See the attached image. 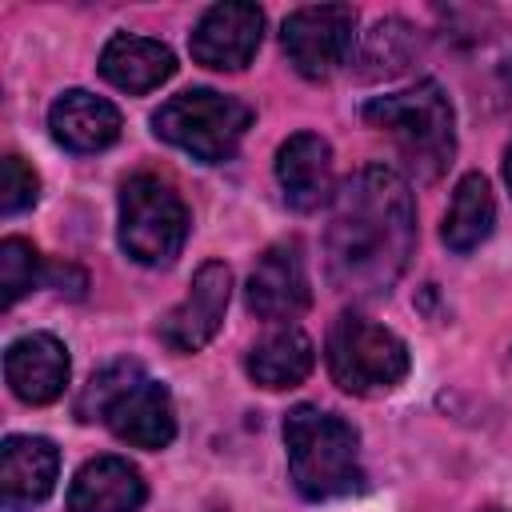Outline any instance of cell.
<instances>
[{
	"label": "cell",
	"mask_w": 512,
	"mask_h": 512,
	"mask_svg": "<svg viewBox=\"0 0 512 512\" xmlns=\"http://www.w3.org/2000/svg\"><path fill=\"white\" fill-rule=\"evenodd\" d=\"M416 244V204L400 172L368 164L332 196L328 276L356 296L388 292Z\"/></svg>",
	"instance_id": "cell-1"
},
{
	"label": "cell",
	"mask_w": 512,
	"mask_h": 512,
	"mask_svg": "<svg viewBox=\"0 0 512 512\" xmlns=\"http://www.w3.org/2000/svg\"><path fill=\"white\" fill-rule=\"evenodd\" d=\"M288 476L304 500H332L364 488L360 440L348 420L316 404H296L284 416Z\"/></svg>",
	"instance_id": "cell-2"
},
{
	"label": "cell",
	"mask_w": 512,
	"mask_h": 512,
	"mask_svg": "<svg viewBox=\"0 0 512 512\" xmlns=\"http://www.w3.org/2000/svg\"><path fill=\"white\" fill-rule=\"evenodd\" d=\"M364 120L392 136L400 148V160L416 180H436L456 152V132H452V104L436 80H420L416 88L376 96L364 108Z\"/></svg>",
	"instance_id": "cell-3"
},
{
	"label": "cell",
	"mask_w": 512,
	"mask_h": 512,
	"mask_svg": "<svg viewBox=\"0 0 512 512\" xmlns=\"http://www.w3.org/2000/svg\"><path fill=\"white\" fill-rule=\"evenodd\" d=\"M152 128L160 140L184 148L200 164H220L236 152V144L252 128V108L212 88H188L168 104H160Z\"/></svg>",
	"instance_id": "cell-4"
},
{
	"label": "cell",
	"mask_w": 512,
	"mask_h": 512,
	"mask_svg": "<svg viewBox=\"0 0 512 512\" xmlns=\"http://www.w3.org/2000/svg\"><path fill=\"white\" fill-rule=\"evenodd\" d=\"M324 356L332 380L352 396L388 392L408 376V344L392 328L372 324L356 312H340L332 320Z\"/></svg>",
	"instance_id": "cell-5"
},
{
	"label": "cell",
	"mask_w": 512,
	"mask_h": 512,
	"mask_svg": "<svg viewBox=\"0 0 512 512\" xmlns=\"http://www.w3.org/2000/svg\"><path fill=\"white\" fill-rule=\"evenodd\" d=\"M188 236V208L160 176H132L120 188V248L148 268H168Z\"/></svg>",
	"instance_id": "cell-6"
},
{
	"label": "cell",
	"mask_w": 512,
	"mask_h": 512,
	"mask_svg": "<svg viewBox=\"0 0 512 512\" xmlns=\"http://www.w3.org/2000/svg\"><path fill=\"white\" fill-rule=\"evenodd\" d=\"M352 40H356V8L352 4L296 8L280 28V44H284L292 68L308 80H328L348 60Z\"/></svg>",
	"instance_id": "cell-7"
},
{
	"label": "cell",
	"mask_w": 512,
	"mask_h": 512,
	"mask_svg": "<svg viewBox=\"0 0 512 512\" xmlns=\"http://www.w3.org/2000/svg\"><path fill=\"white\" fill-rule=\"evenodd\" d=\"M232 296V272L224 260H208L196 268L188 296L164 316L160 324V340L172 352H200L224 324V308Z\"/></svg>",
	"instance_id": "cell-8"
},
{
	"label": "cell",
	"mask_w": 512,
	"mask_h": 512,
	"mask_svg": "<svg viewBox=\"0 0 512 512\" xmlns=\"http://www.w3.org/2000/svg\"><path fill=\"white\" fill-rule=\"evenodd\" d=\"M264 36V12L256 4L244 0H228V4H212L196 32H192V60L216 72H240Z\"/></svg>",
	"instance_id": "cell-9"
},
{
	"label": "cell",
	"mask_w": 512,
	"mask_h": 512,
	"mask_svg": "<svg viewBox=\"0 0 512 512\" xmlns=\"http://www.w3.org/2000/svg\"><path fill=\"white\" fill-rule=\"evenodd\" d=\"M308 304H312V288H308V268H304L300 240L272 244L248 276V308L260 320H292Z\"/></svg>",
	"instance_id": "cell-10"
},
{
	"label": "cell",
	"mask_w": 512,
	"mask_h": 512,
	"mask_svg": "<svg viewBox=\"0 0 512 512\" xmlns=\"http://www.w3.org/2000/svg\"><path fill=\"white\" fill-rule=\"evenodd\" d=\"M104 424L112 428L116 440L132 444V448H168L176 436V408H172V392L160 380H136L128 392H120L112 400V408L104 412Z\"/></svg>",
	"instance_id": "cell-11"
},
{
	"label": "cell",
	"mask_w": 512,
	"mask_h": 512,
	"mask_svg": "<svg viewBox=\"0 0 512 512\" xmlns=\"http://www.w3.org/2000/svg\"><path fill=\"white\" fill-rule=\"evenodd\" d=\"M4 380L24 404H52L68 384V348L48 332H28L8 344Z\"/></svg>",
	"instance_id": "cell-12"
},
{
	"label": "cell",
	"mask_w": 512,
	"mask_h": 512,
	"mask_svg": "<svg viewBox=\"0 0 512 512\" xmlns=\"http://www.w3.org/2000/svg\"><path fill=\"white\" fill-rule=\"evenodd\" d=\"M276 180L296 212H316L332 192V148L316 132H296L276 152Z\"/></svg>",
	"instance_id": "cell-13"
},
{
	"label": "cell",
	"mask_w": 512,
	"mask_h": 512,
	"mask_svg": "<svg viewBox=\"0 0 512 512\" xmlns=\"http://www.w3.org/2000/svg\"><path fill=\"white\" fill-rule=\"evenodd\" d=\"M60 452L44 436H8L0 448V496L4 508L40 504L56 488Z\"/></svg>",
	"instance_id": "cell-14"
},
{
	"label": "cell",
	"mask_w": 512,
	"mask_h": 512,
	"mask_svg": "<svg viewBox=\"0 0 512 512\" xmlns=\"http://www.w3.org/2000/svg\"><path fill=\"white\" fill-rule=\"evenodd\" d=\"M148 488L136 464L124 456H96L88 460L72 488H68V512H140Z\"/></svg>",
	"instance_id": "cell-15"
},
{
	"label": "cell",
	"mask_w": 512,
	"mask_h": 512,
	"mask_svg": "<svg viewBox=\"0 0 512 512\" xmlns=\"http://www.w3.org/2000/svg\"><path fill=\"white\" fill-rule=\"evenodd\" d=\"M172 72H176L172 48L160 44V40H148V36H128V32H120V36H112V40L104 44V52H100V76H104L112 88L132 92V96L160 88Z\"/></svg>",
	"instance_id": "cell-16"
},
{
	"label": "cell",
	"mask_w": 512,
	"mask_h": 512,
	"mask_svg": "<svg viewBox=\"0 0 512 512\" xmlns=\"http://www.w3.org/2000/svg\"><path fill=\"white\" fill-rule=\"evenodd\" d=\"M48 128H52V136L68 152H100V148L116 144V136H120V112L104 96H92L84 88H72V92H64L52 104Z\"/></svg>",
	"instance_id": "cell-17"
},
{
	"label": "cell",
	"mask_w": 512,
	"mask_h": 512,
	"mask_svg": "<svg viewBox=\"0 0 512 512\" xmlns=\"http://www.w3.org/2000/svg\"><path fill=\"white\" fill-rule=\"evenodd\" d=\"M316 364V348L300 328H276L248 352V376L260 388H292L300 384Z\"/></svg>",
	"instance_id": "cell-18"
},
{
	"label": "cell",
	"mask_w": 512,
	"mask_h": 512,
	"mask_svg": "<svg viewBox=\"0 0 512 512\" xmlns=\"http://www.w3.org/2000/svg\"><path fill=\"white\" fill-rule=\"evenodd\" d=\"M492 224H496V200H492L488 180L480 172L460 176L452 204H448V216H444V244L452 252H472L488 240Z\"/></svg>",
	"instance_id": "cell-19"
},
{
	"label": "cell",
	"mask_w": 512,
	"mask_h": 512,
	"mask_svg": "<svg viewBox=\"0 0 512 512\" xmlns=\"http://www.w3.org/2000/svg\"><path fill=\"white\" fill-rule=\"evenodd\" d=\"M420 48V36L408 20L400 16H388L380 24H372V32H364V44H360V76L368 80H384V76H396L408 68V60L416 56Z\"/></svg>",
	"instance_id": "cell-20"
},
{
	"label": "cell",
	"mask_w": 512,
	"mask_h": 512,
	"mask_svg": "<svg viewBox=\"0 0 512 512\" xmlns=\"http://www.w3.org/2000/svg\"><path fill=\"white\" fill-rule=\"evenodd\" d=\"M136 380H144V368H140L136 360H116V364L100 368V372L84 384V392H80V400H76V416H80V420H104V412L112 408V400H116L120 392H128Z\"/></svg>",
	"instance_id": "cell-21"
},
{
	"label": "cell",
	"mask_w": 512,
	"mask_h": 512,
	"mask_svg": "<svg viewBox=\"0 0 512 512\" xmlns=\"http://www.w3.org/2000/svg\"><path fill=\"white\" fill-rule=\"evenodd\" d=\"M40 280V252L20 240V236H8L0 244V288H4V308H12L32 284Z\"/></svg>",
	"instance_id": "cell-22"
},
{
	"label": "cell",
	"mask_w": 512,
	"mask_h": 512,
	"mask_svg": "<svg viewBox=\"0 0 512 512\" xmlns=\"http://www.w3.org/2000/svg\"><path fill=\"white\" fill-rule=\"evenodd\" d=\"M36 196H40L36 172L20 156H4V168H0V212L4 216H16V212L32 208Z\"/></svg>",
	"instance_id": "cell-23"
},
{
	"label": "cell",
	"mask_w": 512,
	"mask_h": 512,
	"mask_svg": "<svg viewBox=\"0 0 512 512\" xmlns=\"http://www.w3.org/2000/svg\"><path fill=\"white\" fill-rule=\"evenodd\" d=\"M504 180H508V188H512V144H508V152H504Z\"/></svg>",
	"instance_id": "cell-24"
},
{
	"label": "cell",
	"mask_w": 512,
	"mask_h": 512,
	"mask_svg": "<svg viewBox=\"0 0 512 512\" xmlns=\"http://www.w3.org/2000/svg\"><path fill=\"white\" fill-rule=\"evenodd\" d=\"M484 512H504V508H484Z\"/></svg>",
	"instance_id": "cell-25"
}]
</instances>
